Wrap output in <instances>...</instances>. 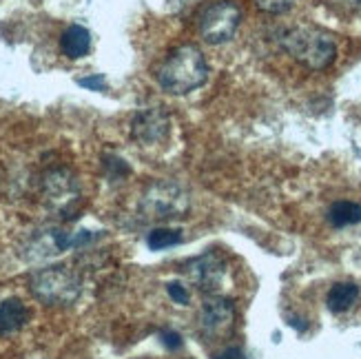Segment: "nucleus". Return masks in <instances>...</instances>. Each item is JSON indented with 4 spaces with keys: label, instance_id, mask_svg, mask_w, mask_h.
<instances>
[{
    "label": "nucleus",
    "instance_id": "19",
    "mask_svg": "<svg viewBox=\"0 0 361 359\" xmlns=\"http://www.w3.org/2000/svg\"><path fill=\"white\" fill-rule=\"evenodd\" d=\"M78 85L89 91H106V78L102 73H91L85 78H78Z\"/></svg>",
    "mask_w": 361,
    "mask_h": 359
},
{
    "label": "nucleus",
    "instance_id": "17",
    "mask_svg": "<svg viewBox=\"0 0 361 359\" xmlns=\"http://www.w3.org/2000/svg\"><path fill=\"white\" fill-rule=\"evenodd\" d=\"M322 3L339 13V16H357L361 13V0H322Z\"/></svg>",
    "mask_w": 361,
    "mask_h": 359
},
{
    "label": "nucleus",
    "instance_id": "5",
    "mask_svg": "<svg viewBox=\"0 0 361 359\" xmlns=\"http://www.w3.org/2000/svg\"><path fill=\"white\" fill-rule=\"evenodd\" d=\"M242 25V7L235 0H213L197 13V31L209 44L228 42Z\"/></svg>",
    "mask_w": 361,
    "mask_h": 359
},
{
    "label": "nucleus",
    "instance_id": "3",
    "mask_svg": "<svg viewBox=\"0 0 361 359\" xmlns=\"http://www.w3.org/2000/svg\"><path fill=\"white\" fill-rule=\"evenodd\" d=\"M31 295L44 306H71L82 293V282L69 267H44L29 275Z\"/></svg>",
    "mask_w": 361,
    "mask_h": 359
},
{
    "label": "nucleus",
    "instance_id": "21",
    "mask_svg": "<svg viewBox=\"0 0 361 359\" xmlns=\"http://www.w3.org/2000/svg\"><path fill=\"white\" fill-rule=\"evenodd\" d=\"M160 341L164 344V348H166V351H180V348L184 346L182 335H180L178 331H169V329L160 333Z\"/></svg>",
    "mask_w": 361,
    "mask_h": 359
},
{
    "label": "nucleus",
    "instance_id": "11",
    "mask_svg": "<svg viewBox=\"0 0 361 359\" xmlns=\"http://www.w3.org/2000/svg\"><path fill=\"white\" fill-rule=\"evenodd\" d=\"M60 51L69 60H80L91 51V31L82 25H69L60 36Z\"/></svg>",
    "mask_w": 361,
    "mask_h": 359
},
{
    "label": "nucleus",
    "instance_id": "2",
    "mask_svg": "<svg viewBox=\"0 0 361 359\" xmlns=\"http://www.w3.org/2000/svg\"><path fill=\"white\" fill-rule=\"evenodd\" d=\"M279 47L308 71H324L337 58V42L326 29L312 25L288 27L277 38Z\"/></svg>",
    "mask_w": 361,
    "mask_h": 359
},
{
    "label": "nucleus",
    "instance_id": "14",
    "mask_svg": "<svg viewBox=\"0 0 361 359\" xmlns=\"http://www.w3.org/2000/svg\"><path fill=\"white\" fill-rule=\"evenodd\" d=\"M326 220L335 229H346V226H355L361 222V205L353 200H339L335 205H331L326 213Z\"/></svg>",
    "mask_w": 361,
    "mask_h": 359
},
{
    "label": "nucleus",
    "instance_id": "15",
    "mask_svg": "<svg viewBox=\"0 0 361 359\" xmlns=\"http://www.w3.org/2000/svg\"><path fill=\"white\" fill-rule=\"evenodd\" d=\"M182 242L180 229H153L147 238V244L151 251H164V248L178 246Z\"/></svg>",
    "mask_w": 361,
    "mask_h": 359
},
{
    "label": "nucleus",
    "instance_id": "18",
    "mask_svg": "<svg viewBox=\"0 0 361 359\" xmlns=\"http://www.w3.org/2000/svg\"><path fill=\"white\" fill-rule=\"evenodd\" d=\"M104 169H106V174L111 176L114 180L118 178H124V176H129L131 174V169H129V164L124 162L122 158H118V155H104Z\"/></svg>",
    "mask_w": 361,
    "mask_h": 359
},
{
    "label": "nucleus",
    "instance_id": "13",
    "mask_svg": "<svg viewBox=\"0 0 361 359\" xmlns=\"http://www.w3.org/2000/svg\"><path fill=\"white\" fill-rule=\"evenodd\" d=\"M357 300H359V286L355 282H337L326 295V306L331 313L341 315L350 310L357 304Z\"/></svg>",
    "mask_w": 361,
    "mask_h": 359
},
{
    "label": "nucleus",
    "instance_id": "22",
    "mask_svg": "<svg viewBox=\"0 0 361 359\" xmlns=\"http://www.w3.org/2000/svg\"><path fill=\"white\" fill-rule=\"evenodd\" d=\"M213 359H248V357H246V353L240 346H228L222 353H217Z\"/></svg>",
    "mask_w": 361,
    "mask_h": 359
},
{
    "label": "nucleus",
    "instance_id": "16",
    "mask_svg": "<svg viewBox=\"0 0 361 359\" xmlns=\"http://www.w3.org/2000/svg\"><path fill=\"white\" fill-rule=\"evenodd\" d=\"M253 5L264 11V13H271V16H281L293 9L295 0H253Z\"/></svg>",
    "mask_w": 361,
    "mask_h": 359
},
{
    "label": "nucleus",
    "instance_id": "9",
    "mask_svg": "<svg viewBox=\"0 0 361 359\" xmlns=\"http://www.w3.org/2000/svg\"><path fill=\"white\" fill-rule=\"evenodd\" d=\"M184 275L200 291L215 295L226 279V262L215 251H204L202 255L191 257L184 264Z\"/></svg>",
    "mask_w": 361,
    "mask_h": 359
},
{
    "label": "nucleus",
    "instance_id": "6",
    "mask_svg": "<svg viewBox=\"0 0 361 359\" xmlns=\"http://www.w3.org/2000/svg\"><path fill=\"white\" fill-rule=\"evenodd\" d=\"M42 200L47 209H51L65 220H73L80 205V184L67 169H51L42 178Z\"/></svg>",
    "mask_w": 361,
    "mask_h": 359
},
{
    "label": "nucleus",
    "instance_id": "10",
    "mask_svg": "<svg viewBox=\"0 0 361 359\" xmlns=\"http://www.w3.org/2000/svg\"><path fill=\"white\" fill-rule=\"evenodd\" d=\"M171 135V116L162 107H149L137 111L131 120V138L142 147L166 142Z\"/></svg>",
    "mask_w": 361,
    "mask_h": 359
},
{
    "label": "nucleus",
    "instance_id": "4",
    "mask_svg": "<svg viewBox=\"0 0 361 359\" xmlns=\"http://www.w3.org/2000/svg\"><path fill=\"white\" fill-rule=\"evenodd\" d=\"M188 209H191V197L184 186L173 180H158L149 184L140 200L142 215L155 222L178 220L188 213Z\"/></svg>",
    "mask_w": 361,
    "mask_h": 359
},
{
    "label": "nucleus",
    "instance_id": "8",
    "mask_svg": "<svg viewBox=\"0 0 361 359\" xmlns=\"http://www.w3.org/2000/svg\"><path fill=\"white\" fill-rule=\"evenodd\" d=\"M67 248H73V236L65 229L58 226H47L31 231L27 240L20 246V255L27 262H44L51 260L60 253H65Z\"/></svg>",
    "mask_w": 361,
    "mask_h": 359
},
{
    "label": "nucleus",
    "instance_id": "1",
    "mask_svg": "<svg viewBox=\"0 0 361 359\" xmlns=\"http://www.w3.org/2000/svg\"><path fill=\"white\" fill-rule=\"evenodd\" d=\"M209 78V62L193 42L178 44L155 69V80L171 96H186L200 89Z\"/></svg>",
    "mask_w": 361,
    "mask_h": 359
},
{
    "label": "nucleus",
    "instance_id": "7",
    "mask_svg": "<svg viewBox=\"0 0 361 359\" xmlns=\"http://www.w3.org/2000/svg\"><path fill=\"white\" fill-rule=\"evenodd\" d=\"M235 326V306L231 300L219 298V295H209L202 302L197 310V329L204 339L217 341L228 337Z\"/></svg>",
    "mask_w": 361,
    "mask_h": 359
},
{
    "label": "nucleus",
    "instance_id": "20",
    "mask_svg": "<svg viewBox=\"0 0 361 359\" xmlns=\"http://www.w3.org/2000/svg\"><path fill=\"white\" fill-rule=\"evenodd\" d=\"M166 293H169V298L173 300L176 304H180V306H186L188 300H191V295H188L186 286H182L180 282H169L166 284Z\"/></svg>",
    "mask_w": 361,
    "mask_h": 359
},
{
    "label": "nucleus",
    "instance_id": "12",
    "mask_svg": "<svg viewBox=\"0 0 361 359\" xmlns=\"http://www.w3.org/2000/svg\"><path fill=\"white\" fill-rule=\"evenodd\" d=\"M27 322H29V308L18 298H9L5 302H0V337H9L23 331Z\"/></svg>",
    "mask_w": 361,
    "mask_h": 359
}]
</instances>
